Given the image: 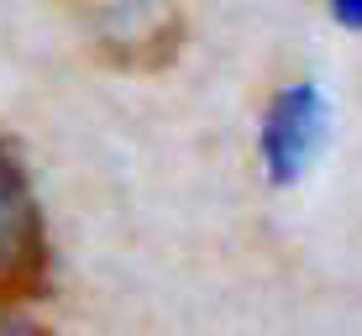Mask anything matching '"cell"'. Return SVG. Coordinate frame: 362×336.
Masks as SVG:
<instances>
[{
  "label": "cell",
  "mask_w": 362,
  "mask_h": 336,
  "mask_svg": "<svg viewBox=\"0 0 362 336\" xmlns=\"http://www.w3.org/2000/svg\"><path fill=\"white\" fill-rule=\"evenodd\" d=\"M0 336H53V331L37 326V320H27L16 305H0Z\"/></svg>",
  "instance_id": "4"
},
{
  "label": "cell",
  "mask_w": 362,
  "mask_h": 336,
  "mask_svg": "<svg viewBox=\"0 0 362 336\" xmlns=\"http://www.w3.org/2000/svg\"><path fill=\"white\" fill-rule=\"evenodd\" d=\"M326 142V100L315 84H289L273 95L263 116V163L273 179H299L310 168V158Z\"/></svg>",
  "instance_id": "3"
},
{
  "label": "cell",
  "mask_w": 362,
  "mask_h": 336,
  "mask_svg": "<svg viewBox=\"0 0 362 336\" xmlns=\"http://www.w3.org/2000/svg\"><path fill=\"white\" fill-rule=\"evenodd\" d=\"M53 284V242H47L42 200L21 153L0 137V305L42 300Z\"/></svg>",
  "instance_id": "2"
},
{
  "label": "cell",
  "mask_w": 362,
  "mask_h": 336,
  "mask_svg": "<svg viewBox=\"0 0 362 336\" xmlns=\"http://www.w3.org/2000/svg\"><path fill=\"white\" fill-rule=\"evenodd\" d=\"M105 69L163 74L184 53V0H58Z\"/></svg>",
  "instance_id": "1"
},
{
  "label": "cell",
  "mask_w": 362,
  "mask_h": 336,
  "mask_svg": "<svg viewBox=\"0 0 362 336\" xmlns=\"http://www.w3.org/2000/svg\"><path fill=\"white\" fill-rule=\"evenodd\" d=\"M331 16L341 21V27L362 32V0H331Z\"/></svg>",
  "instance_id": "5"
}]
</instances>
